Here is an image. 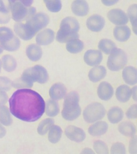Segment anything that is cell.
<instances>
[{"instance_id": "1", "label": "cell", "mask_w": 137, "mask_h": 154, "mask_svg": "<svg viewBox=\"0 0 137 154\" xmlns=\"http://www.w3.org/2000/svg\"><path fill=\"white\" fill-rule=\"evenodd\" d=\"M11 113L18 119L33 122L44 114L45 102L38 93L31 89H19L13 94L9 101Z\"/></svg>"}, {"instance_id": "2", "label": "cell", "mask_w": 137, "mask_h": 154, "mask_svg": "<svg viewBox=\"0 0 137 154\" xmlns=\"http://www.w3.org/2000/svg\"><path fill=\"white\" fill-rule=\"evenodd\" d=\"M48 79L49 75L46 69L36 65L25 70L20 78L13 82V86L16 88H30L33 86L34 82L43 84L46 83Z\"/></svg>"}, {"instance_id": "3", "label": "cell", "mask_w": 137, "mask_h": 154, "mask_svg": "<svg viewBox=\"0 0 137 154\" xmlns=\"http://www.w3.org/2000/svg\"><path fill=\"white\" fill-rule=\"evenodd\" d=\"M79 23L73 17H67L61 21L60 29L56 34V39L61 43H67L72 40L78 38Z\"/></svg>"}, {"instance_id": "4", "label": "cell", "mask_w": 137, "mask_h": 154, "mask_svg": "<svg viewBox=\"0 0 137 154\" xmlns=\"http://www.w3.org/2000/svg\"><path fill=\"white\" fill-rule=\"evenodd\" d=\"M79 101V95L75 91H72L65 96L62 111V116L64 119L72 121L75 120L80 116L81 109Z\"/></svg>"}, {"instance_id": "5", "label": "cell", "mask_w": 137, "mask_h": 154, "mask_svg": "<svg viewBox=\"0 0 137 154\" xmlns=\"http://www.w3.org/2000/svg\"><path fill=\"white\" fill-rule=\"evenodd\" d=\"M11 11L12 17L17 22L28 20L35 15V8L26 7L22 2L17 1L11 5Z\"/></svg>"}, {"instance_id": "6", "label": "cell", "mask_w": 137, "mask_h": 154, "mask_svg": "<svg viewBox=\"0 0 137 154\" xmlns=\"http://www.w3.org/2000/svg\"><path fill=\"white\" fill-rule=\"evenodd\" d=\"M127 63V54L122 49L117 48L109 55L107 66L111 71L117 72L123 68Z\"/></svg>"}, {"instance_id": "7", "label": "cell", "mask_w": 137, "mask_h": 154, "mask_svg": "<svg viewBox=\"0 0 137 154\" xmlns=\"http://www.w3.org/2000/svg\"><path fill=\"white\" fill-rule=\"evenodd\" d=\"M105 113V109L103 105L95 102L86 107L83 112V116L86 122L91 123L103 119Z\"/></svg>"}, {"instance_id": "8", "label": "cell", "mask_w": 137, "mask_h": 154, "mask_svg": "<svg viewBox=\"0 0 137 154\" xmlns=\"http://www.w3.org/2000/svg\"><path fill=\"white\" fill-rule=\"evenodd\" d=\"M14 30L17 35L25 41L31 39L37 33L27 22L25 24L21 23H16L14 24Z\"/></svg>"}, {"instance_id": "9", "label": "cell", "mask_w": 137, "mask_h": 154, "mask_svg": "<svg viewBox=\"0 0 137 154\" xmlns=\"http://www.w3.org/2000/svg\"><path fill=\"white\" fill-rule=\"evenodd\" d=\"M48 16L44 13H38L27 20L28 23L36 32L44 28L49 23Z\"/></svg>"}, {"instance_id": "10", "label": "cell", "mask_w": 137, "mask_h": 154, "mask_svg": "<svg viewBox=\"0 0 137 154\" xmlns=\"http://www.w3.org/2000/svg\"><path fill=\"white\" fill-rule=\"evenodd\" d=\"M109 20L117 25H125L128 22V16L122 10L115 8L111 9L108 13Z\"/></svg>"}, {"instance_id": "11", "label": "cell", "mask_w": 137, "mask_h": 154, "mask_svg": "<svg viewBox=\"0 0 137 154\" xmlns=\"http://www.w3.org/2000/svg\"><path fill=\"white\" fill-rule=\"evenodd\" d=\"M65 134L71 140L78 143L82 142L86 137L84 130L74 126H69L66 128Z\"/></svg>"}, {"instance_id": "12", "label": "cell", "mask_w": 137, "mask_h": 154, "mask_svg": "<svg viewBox=\"0 0 137 154\" xmlns=\"http://www.w3.org/2000/svg\"><path fill=\"white\" fill-rule=\"evenodd\" d=\"M102 59L103 55L99 50H89L84 54V61L89 66H97L102 62Z\"/></svg>"}, {"instance_id": "13", "label": "cell", "mask_w": 137, "mask_h": 154, "mask_svg": "<svg viewBox=\"0 0 137 154\" xmlns=\"http://www.w3.org/2000/svg\"><path fill=\"white\" fill-rule=\"evenodd\" d=\"M105 24L104 18L99 15L91 16L87 20L86 25L89 29L94 32H99L103 29Z\"/></svg>"}, {"instance_id": "14", "label": "cell", "mask_w": 137, "mask_h": 154, "mask_svg": "<svg viewBox=\"0 0 137 154\" xmlns=\"http://www.w3.org/2000/svg\"><path fill=\"white\" fill-rule=\"evenodd\" d=\"M114 90L112 86L109 83L102 82L97 89V94L101 100L107 101L110 99L114 94Z\"/></svg>"}, {"instance_id": "15", "label": "cell", "mask_w": 137, "mask_h": 154, "mask_svg": "<svg viewBox=\"0 0 137 154\" xmlns=\"http://www.w3.org/2000/svg\"><path fill=\"white\" fill-rule=\"evenodd\" d=\"M55 34L50 29H46L38 34L36 37V42L40 45L50 44L54 40Z\"/></svg>"}, {"instance_id": "16", "label": "cell", "mask_w": 137, "mask_h": 154, "mask_svg": "<svg viewBox=\"0 0 137 154\" xmlns=\"http://www.w3.org/2000/svg\"><path fill=\"white\" fill-rule=\"evenodd\" d=\"M72 9L75 15L85 16L89 13L88 4L85 0H75L72 4Z\"/></svg>"}, {"instance_id": "17", "label": "cell", "mask_w": 137, "mask_h": 154, "mask_svg": "<svg viewBox=\"0 0 137 154\" xmlns=\"http://www.w3.org/2000/svg\"><path fill=\"white\" fill-rule=\"evenodd\" d=\"M122 77L125 83L128 85L137 84V69L131 66L125 67L122 72Z\"/></svg>"}, {"instance_id": "18", "label": "cell", "mask_w": 137, "mask_h": 154, "mask_svg": "<svg viewBox=\"0 0 137 154\" xmlns=\"http://www.w3.org/2000/svg\"><path fill=\"white\" fill-rule=\"evenodd\" d=\"M67 89L63 84L57 83L54 84L49 90V96L53 100H61L65 96Z\"/></svg>"}, {"instance_id": "19", "label": "cell", "mask_w": 137, "mask_h": 154, "mask_svg": "<svg viewBox=\"0 0 137 154\" xmlns=\"http://www.w3.org/2000/svg\"><path fill=\"white\" fill-rule=\"evenodd\" d=\"M131 30L128 26H115L114 30V35L115 39L120 42L128 40L131 35Z\"/></svg>"}, {"instance_id": "20", "label": "cell", "mask_w": 137, "mask_h": 154, "mask_svg": "<svg viewBox=\"0 0 137 154\" xmlns=\"http://www.w3.org/2000/svg\"><path fill=\"white\" fill-rule=\"evenodd\" d=\"M108 128V124L105 122L99 121L89 127V133L95 137L102 136L107 132Z\"/></svg>"}, {"instance_id": "21", "label": "cell", "mask_w": 137, "mask_h": 154, "mask_svg": "<svg viewBox=\"0 0 137 154\" xmlns=\"http://www.w3.org/2000/svg\"><path fill=\"white\" fill-rule=\"evenodd\" d=\"M106 73V69L103 66H96L89 72V79L93 82H97L105 76Z\"/></svg>"}, {"instance_id": "22", "label": "cell", "mask_w": 137, "mask_h": 154, "mask_svg": "<svg viewBox=\"0 0 137 154\" xmlns=\"http://www.w3.org/2000/svg\"><path fill=\"white\" fill-rule=\"evenodd\" d=\"M132 95V90L128 86L122 85L117 89L115 96L118 100L121 102H126L129 101Z\"/></svg>"}, {"instance_id": "23", "label": "cell", "mask_w": 137, "mask_h": 154, "mask_svg": "<svg viewBox=\"0 0 137 154\" xmlns=\"http://www.w3.org/2000/svg\"><path fill=\"white\" fill-rule=\"evenodd\" d=\"M26 54L28 57L31 61H37L41 58V48L36 44L30 45L26 48Z\"/></svg>"}, {"instance_id": "24", "label": "cell", "mask_w": 137, "mask_h": 154, "mask_svg": "<svg viewBox=\"0 0 137 154\" xmlns=\"http://www.w3.org/2000/svg\"><path fill=\"white\" fill-rule=\"evenodd\" d=\"M118 130L120 133L127 137H133L136 132L135 126L130 122H123L119 125Z\"/></svg>"}, {"instance_id": "25", "label": "cell", "mask_w": 137, "mask_h": 154, "mask_svg": "<svg viewBox=\"0 0 137 154\" xmlns=\"http://www.w3.org/2000/svg\"><path fill=\"white\" fill-rule=\"evenodd\" d=\"M123 115L122 109L117 106L111 108L108 113V120L112 124H116L120 122L123 119Z\"/></svg>"}, {"instance_id": "26", "label": "cell", "mask_w": 137, "mask_h": 154, "mask_svg": "<svg viewBox=\"0 0 137 154\" xmlns=\"http://www.w3.org/2000/svg\"><path fill=\"white\" fill-rule=\"evenodd\" d=\"M20 45V40L15 36L8 42H0V46L1 48L9 51H14L18 50Z\"/></svg>"}, {"instance_id": "27", "label": "cell", "mask_w": 137, "mask_h": 154, "mask_svg": "<svg viewBox=\"0 0 137 154\" xmlns=\"http://www.w3.org/2000/svg\"><path fill=\"white\" fill-rule=\"evenodd\" d=\"M2 63L4 69L7 72H13L16 68V61L11 55H4L2 57Z\"/></svg>"}, {"instance_id": "28", "label": "cell", "mask_w": 137, "mask_h": 154, "mask_svg": "<svg viewBox=\"0 0 137 154\" xmlns=\"http://www.w3.org/2000/svg\"><path fill=\"white\" fill-rule=\"evenodd\" d=\"M84 48L83 42L78 38H75L67 42L66 49L69 52L72 54H77L80 52Z\"/></svg>"}, {"instance_id": "29", "label": "cell", "mask_w": 137, "mask_h": 154, "mask_svg": "<svg viewBox=\"0 0 137 154\" xmlns=\"http://www.w3.org/2000/svg\"><path fill=\"white\" fill-rule=\"evenodd\" d=\"M98 48L106 54H110L117 48L116 45L113 41L108 39H102L98 44Z\"/></svg>"}, {"instance_id": "30", "label": "cell", "mask_w": 137, "mask_h": 154, "mask_svg": "<svg viewBox=\"0 0 137 154\" xmlns=\"http://www.w3.org/2000/svg\"><path fill=\"white\" fill-rule=\"evenodd\" d=\"M61 128L58 126H53L48 134V139L50 143H56L60 140L62 136Z\"/></svg>"}, {"instance_id": "31", "label": "cell", "mask_w": 137, "mask_h": 154, "mask_svg": "<svg viewBox=\"0 0 137 154\" xmlns=\"http://www.w3.org/2000/svg\"><path fill=\"white\" fill-rule=\"evenodd\" d=\"M0 122L7 126H11L13 122V119L8 108L5 106L0 108Z\"/></svg>"}, {"instance_id": "32", "label": "cell", "mask_w": 137, "mask_h": 154, "mask_svg": "<svg viewBox=\"0 0 137 154\" xmlns=\"http://www.w3.org/2000/svg\"><path fill=\"white\" fill-rule=\"evenodd\" d=\"M45 112L48 116H56L59 112V108L57 102L53 100H48L46 105Z\"/></svg>"}, {"instance_id": "33", "label": "cell", "mask_w": 137, "mask_h": 154, "mask_svg": "<svg viewBox=\"0 0 137 154\" xmlns=\"http://www.w3.org/2000/svg\"><path fill=\"white\" fill-rule=\"evenodd\" d=\"M54 124V121L53 119L48 118L44 119L38 125L37 132L41 135H44L53 126Z\"/></svg>"}, {"instance_id": "34", "label": "cell", "mask_w": 137, "mask_h": 154, "mask_svg": "<svg viewBox=\"0 0 137 154\" xmlns=\"http://www.w3.org/2000/svg\"><path fill=\"white\" fill-rule=\"evenodd\" d=\"M44 2L49 11L53 13L59 11L62 8L61 0H44Z\"/></svg>"}, {"instance_id": "35", "label": "cell", "mask_w": 137, "mask_h": 154, "mask_svg": "<svg viewBox=\"0 0 137 154\" xmlns=\"http://www.w3.org/2000/svg\"><path fill=\"white\" fill-rule=\"evenodd\" d=\"M14 36L11 29L7 27H0V42H8Z\"/></svg>"}, {"instance_id": "36", "label": "cell", "mask_w": 137, "mask_h": 154, "mask_svg": "<svg viewBox=\"0 0 137 154\" xmlns=\"http://www.w3.org/2000/svg\"><path fill=\"white\" fill-rule=\"evenodd\" d=\"M93 148L96 153L100 154L109 153L108 147L104 142L101 140H97L94 142Z\"/></svg>"}, {"instance_id": "37", "label": "cell", "mask_w": 137, "mask_h": 154, "mask_svg": "<svg viewBox=\"0 0 137 154\" xmlns=\"http://www.w3.org/2000/svg\"><path fill=\"white\" fill-rule=\"evenodd\" d=\"M10 10L5 7L0 6V24H6L10 20Z\"/></svg>"}, {"instance_id": "38", "label": "cell", "mask_w": 137, "mask_h": 154, "mask_svg": "<svg viewBox=\"0 0 137 154\" xmlns=\"http://www.w3.org/2000/svg\"><path fill=\"white\" fill-rule=\"evenodd\" d=\"M13 86V82L6 77H0V91H8Z\"/></svg>"}, {"instance_id": "39", "label": "cell", "mask_w": 137, "mask_h": 154, "mask_svg": "<svg viewBox=\"0 0 137 154\" xmlns=\"http://www.w3.org/2000/svg\"><path fill=\"white\" fill-rule=\"evenodd\" d=\"M111 153L113 154H126V149L125 145L121 143H114L111 149Z\"/></svg>"}, {"instance_id": "40", "label": "cell", "mask_w": 137, "mask_h": 154, "mask_svg": "<svg viewBox=\"0 0 137 154\" xmlns=\"http://www.w3.org/2000/svg\"><path fill=\"white\" fill-rule=\"evenodd\" d=\"M127 14L131 24L137 19V4H133L127 9Z\"/></svg>"}, {"instance_id": "41", "label": "cell", "mask_w": 137, "mask_h": 154, "mask_svg": "<svg viewBox=\"0 0 137 154\" xmlns=\"http://www.w3.org/2000/svg\"><path fill=\"white\" fill-rule=\"evenodd\" d=\"M126 116L129 119H136L137 118V104L131 106L126 112Z\"/></svg>"}, {"instance_id": "42", "label": "cell", "mask_w": 137, "mask_h": 154, "mask_svg": "<svg viewBox=\"0 0 137 154\" xmlns=\"http://www.w3.org/2000/svg\"><path fill=\"white\" fill-rule=\"evenodd\" d=\"M129 151L131 154H137V136H133L129 141Z\"/></svg>"}, {"instance_id": "43", "label": "cell", "mask_w": 137, "mask_h": 154, "mask_svg": "<svg viewBox=\"0 0 137 154\" xmlns=\"http://www.w3.org/2000/svg\"><path fill=\"white\" fill-rule=\"evenodd\" d=\"M8 1L11 7V5L12 4L17 2V1H19V2H22L26 7H31L33 2V0H8Z\"/></svg>"}, {"instance_id": "44", "label": "cell", "mask_w": 137, "mask_h": 154, "mask_svg": "<svg viewBox=\"0 0 137 154\" xmlns=\"http://www.w3.org/2000/svg\"><path fill=\"white\" fill-rule=\"evenodd\" d=\"M8 100V96L7 94L4 91L0 92V107L7 103Z\"/></svg>"}, {"instance_id": "45", "label": "cell", "mask_w": 137, "mask_h": 154, "mask_svg": "<svg viewBox=\"0 0 137 154\" xmlns=\"http://www.w3.org/2000/svg\"><path fill=\"white\" fill-rule=\"evenodd\" d=\"M119 1V0H102V2L105 5L111 6L115 5Z\"/></svg>"}, {"instance_id": "46", "label": "cell", "mask_w": 137, "mask_h": 154, "mask_svg": "<svg viewBox=\"0 0 137 154\" xmlns=\"http://www.w3.org/2000/svg\"><path fill=\"white\" fill-rule=\"evenodd\" d=\"M132 90V94L133 99L137 102V86L133 87Z\"/></svg>"}, {"instance_id": "47", "label": "cell", "mask_w": 137, "mask_h": 154, "mask_svg": "<svg viewBox=\"0 0 137 154\" xmlns=\"http://www.w3.org/2000/svg\"><path fill=\"white\" fill-rule=\"evenodd\" d=\"M6 134V131L5 128L0 123V138H3Z\"/></svg>"}, {"instance_id": "48", "label": "cell", "mask_w": 137, "mask_h": 154, "mask_svg": "<svg viewBox=\"0 0 137 154\" xmlns=\"http://www.w3.org/2000/svg\"><path fill=\"white\" fill-rule=\"evenodd\" d=\"M132 30L133 32L137 35V19L132 23Z\"/></svg>"}, {"instance_id": "49", "label": "cell", "mask_w": 137, "mask_h": 154, "mask_svg": "<svg viewBox=\"0 0 137 154\" xmlns=\"http://www.w3.org/2000/svg\"><path fill=\"white\" fill-rule=\"evenodd\" d=\"M83 152H82L83 153H94L93 152L92 150L89 149H84V150H83Z\"/></svg>"}, {"instance_id": "50", "label": "cell", "mask_w": 137, "mask_h": 154, "mask_svg": "<svg viewBox=\"0 0 137 154\" xmlns=\"http://www.w3.org/2000/svg\"><path fill=\"white\" fill-rule=\"evenodd\" d=\"M2 52H3V49H2V48H1V47L0 46V54H2Z\"/></svg>"}, {"instance_id": "51", "label": "cell", "mask_w": 137, "mask_h": 154, "mask_svg": "<svg viewBox=\"0 0 137 154\" xmlns=\"http://www.w3.org/2000/svg\"><path fill=\"white\" fill-rule=\"evenodd\" d=\"M1 65H2V63H1V60H0V72H1Z\"/></svg>"}]
</instances>
